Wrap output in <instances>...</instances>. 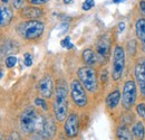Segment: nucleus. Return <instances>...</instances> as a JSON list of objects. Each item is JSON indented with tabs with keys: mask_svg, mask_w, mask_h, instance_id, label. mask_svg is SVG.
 Segmentation results:
<instances>
[{
	"mask_svg": "<svg viewBox=\"0 0 145 140\" xmlns=\"http://www.w3.org/2000/svg\"><path fill=\"white\" fill-rule=\"evenodd\" d=\"M133 135L135 136V138L138 140H143L145 135V129L144 125L142 122L135 123V125L133 127Z\"/></svg>",
	"mask_w": 145,
	"mask_h": 140,
	"instance_id": "6ab92c4d",
	"label": "nucleus"
},
{
	"mask_svg": "<svg viewBox=\"0 0 145 140\" xmlns=\"http://www.w3.org/2000/svg\"><path fill=\"white\" fill-rule=\"evenodd\" d=\"M78 77L83 87L88 92L94 93L97 91V76L96 71L89 66H84L78 70Z\"/></svg>",
	"mask_w": 145,
	"mask_h": 140,
	"instance_id": "39448f33",
	"label": "nucleus"
},
{
	"mask_svg": "<svg viewBox=\"0 0 145 140\" xmlns=\"http://www.w3.org/2000/svg\"><path fill=\"white\" fill-rule=\"evenodd\" d=\"M71 95L72 102L77 106L83 108L87 104V95L85 92V88L80 83V81L72 80L71 83Z\"/></svg>",
	"mask_w": 145,
	"mask_h": 140,
	"instance_id": "0eeeda50",
	"label": "nucleus"
},
{
	"mask_svg": "<svg viewBox=\"0 0 145 140\" xmlns=\"http://www.w3.org/2000/svg\"><path fill=\"white\" fill-rule=\"evenodd\" d=\"M16 63H17V58H16V56H14V55L8 56V57L6 58V61H5V64H6V66H7L8 69H12V67L16 65Z\"/></svg>",
	"mask_w": 145,
	"mask_h": 140,
	"instance_id": "aec40b11",
	"label": "nucleus"
},
{
	"mask_svg": "<svg viewBox=\"0 0 145 140\" xmlns=\"http://www.w3.org/2000/svg\"><path fill=\"white\" fill-rule=\"evenodd\" d=\"M30 5H35V6H40V5H45L47 3L49 0H27Z\"/></svg>",
	"mask_w": 145,
	"mask_h": 140,
	"instance_id": "393cba45",
	"label": "nucleus"
},
{
	"mask_svg": "<svg viewBox=\"0 0 145 140\" xmlns=\"http://www.w3.org/2000/svg\"><path fill=\"white\" fill-rule=\"evenodd\" d=\"M0 24H1V27H6L11 20H12V11L8 8V7H1V10H0Z\"/></svg>",
	"mask_w": 145,
	"mask_h": 140,
	"instance_id": "f3484780",
	"label": "nucleus"
},
{
	"mask_svg": "<svg viewBox=\"0 0 145 140\" xmlns=\"http://www.w3.org/2000/svg\"><path fill=\"white\" fill-rule=\"evenodd\" d=\"M140 8H141V11H142V14L144 15L145 17V0H141L140 1Z\"/></svg>",
	"mask_w": 145,
	"mask_h": 140,
	"instance_id": "c85d7f7f",
	"label": "nucleus"
},
{
	"mask_svg": "<svg viewBox=\"0 0 145 140\" xmlns=\"http://www.w3.org/2000/svg\"><path fill=\"white\" fill-rule=\"evenodd\" d=\"M116 135H117V138L120 140H133V135L131 133L129 129L124 124H122L117 128Z\"/></svg>",
	"mask_w": 145,
	"mask_h": 140,
	"instance_id": "a211bd4d",
	"label": "nucleus"
},
{
	"mask_svg": "<svg viewBox=\"0 0 145 140\" xmlns=\"http://www.w3.org/2000/svg\"><path fill=\"white\" fill-rule=\"evenodd\" d=\"M64 129H65V132L67 135V137L69 138H74L78 135V131H79V119H78V116L76 113H72L67 117L66 119V122L64 125Z\"/></svg>",
	"mask_w": 145,
	"mask_h": 140,
	"instance_id": "6e6552de",
	"label": "nucleus"
},
{
	"mask_svg": "<svg viewBox=\"0 0 145 140\" xmlns=\"http://www.w3.org/2000/svg\"><path fill=\"white\" fill-rule=\"evenodd\" d=\"M136 112L137 114L145 120V104L144 103H140V104L136 105Z\"/></svg>",
	"mask_w": 145,
	"mask_h": 140,
	"instance_id": "4be33fe9",
	"label": "nucleus"
},
{
	"mask_svg": "<svg viewBox=\"0 0 145 140\" xmlns=\"http://www.w3.org/2000/svg\"><path fill=\"white\" fill-rule=\"evenodd\" d=\"M12 6L15 9H22V0H14L12 1Z\"/></svg>",
	"mask_w": 145,
	"mask_h": 140,
	"instance_id": "bb28decb",
	"label": "nucleus"
},
{
	"mask_svg": "<svg viewBox=\"0 0 145 140\" xmlns=\"http://www.w3.org/2000/svg\"><path fill=\"white\" fill-rule=\"evenodd\" d=\"M8 140H22V139H21V137L19 136L17 132H12V133L9 136Z\"/></svg>",
	"mask_w": 145,
	"mask_h": 140,
	"instance_id": "cd10ccee",
	"label": "nucleus"
},
{
	"mask_svg": "<svg viewBox=\"0 0 145 140\" xmlns=\"http://www.w3.org/2000/svg\"><path fill=\"white\" fill-rule=\"evenodd\" d=\"M118 26H120V33H122V32L125 29V24H124V22H120Z\"/></svg>",
	"mask_w": 145,
	"mask_h": 140,
	"instance_id": "c756f323",
	"label": "nucleus"
},
{
	"mask_svg": "<svg viewBox=\"0 0 145 140\" xmlns=\"http://www.w3.org/2000/svg\"><path fill=\"white\" fill-rule=\"evenodd\" d=\"M69 42H71V37H69V36H67V37H65V38L60 42V45H61L63 47H66V48H67V47H68V45L71 44Z\"/></svg>",
	"mask_w": 145,
	"mask_h": 140,
	"instance_id": "a878e982",
	"label": "nucleus"
},
{
	"mask_svg": "<svg viewBox=\"0 0 145 140\" xmlns=\"http://www.w3.org/2000/svg\"><path fill=\"white\" fill-rule=\"evenodd\" d=\"M25 65L26 66H31L33 65V56L29 53L25 54Z\"/></svg>",
	"mask_w": 145,
	"mask_h": 140,
	"instance_id": "5701e85b",
	"label": "nucleus"
},
{
	"mask_svg": "<svg viewBox=\"0 0 145 140\" xmlns=\"http://www.w3.org/2000/svg\"><path fill=\"white\" fill-rule=\"evenodd\" d=\"M1 140H5V137H3V135H1Z\"/></svg>",
	"mask_w": 145,
	"mask_h": 140,
	"instance_id": "72a5a7b5",
	"label": "nucleus"
},
{
	"mask_svg": "<svg viewBox=\"0 0 145 140\" xmlns=\"http://www.w3.org/2000/svg\"><path fill=\"white\" fill-rule=\"evenodd\" d=\"M45 25L36 19H30L27 21L21 22L18 26V33L24 39L27 40H35L44 34Z\"/></svg>",
	"mask_w": 145,
	"mask_h": 140,
	"instance_id": "7ed1b4c3",
	"label": "nucleus"
},
{
	"mask_svg": "<svg viewBox=\"0 0 145 140\" xmlns=\"http://www.w3.org/2000/svg\"><path fill=\"white\" fill-rule=\"evenodd\" d=\"M53 91H54V83L52 76L45 75L44 77L40 79L38 83V92L44 99H49L53 95Z\"/></svg>",
	"mask_w": 145,
	"mask_h": 140,
	"instance_id": "1a4fd4ad",
	"label": "nucleus"
},
{
	"mask_svg": "<svg viewBox=\"0 0 145 140\" xmlns=\"http://www.w3.org/2000/svg\"><path fill=\"white\" fill-rule=\"evenodd\" d=\"M125 69V52L124 48L120 45L115 46L113 52V66H112V76L115 82L120 81L123 76Z\"/></svg>",
	"mask_w": 145,
	"mask_h": 140,
	"instance_id": "20e7f679",
	"label": "nucleus"
},
{
	"mask_svg": "<svg viewBox=\"0 0 145 140\" xmlns=\"http://www.w3.org/2000/svg\"><path fill=\"white\" fill-rule=\"evenodd\" d=\"M42 15V10L38 7H34V6H28L22 8L21 10V17L22 18H28V19H36V18L41 17Z\"/></svg>",
	"mask_w": 145,
	"mask_h": 140,
	"instance_id": "4468645a",
	"label": "nucleus"
},
{
	"mask_svg": "<svg viewBox=\"0 0 145 140\" xmlns=\"http://www.w3.org/2000/svg\"><path fill=\"white\" fill-rule=\"evenodd\" d=\"M135 77L140 84L142 94L145 95V58H142L137 62L135 66Z\"/></svg>",
	"mask_w": 145,
	"mask_h": 140,
	"instance_id": "9d476101",
	"label": "nucleus"
},
{
	"mask_svg": "<svg viewBox=\"0 0 145 140\" xmlns=\"http://www.w3.org/2000/svg\"><path fill=\"white\" fill-rule=\"evenodd\" d=\"M35 103H36L37 105H39V106H42L44 110H47V109H48V108H47V104H46V102H45V99L37 98L36 100H35Z\"/></svg>",
	"mask_w": 145,
	"mask_h": 140,
	"instance_id": "b1692460",
	"label": "nucleus"
},
{
	"mask_svg": "<svg viewBox=\"0 0 145 140\" xmlns=\"http://www.w3.org/2000/svg\"><path fill=\"white\" fill-rule=\"evenodd\" d=\"M94 6H95V0H85L83 6H82V9L85 10V11H88Z\"/></svg>",
	"mask_w": 145,
	"mask_h": 140,
	"instance_id": "412c9836",
	"label": "nucleus"
},
{
	"mask_svg": "<svg viewBox=\"0 0 145 140\" xmlns=\"http://www.w3.org/2000/svg\"><path fill=\"white\" fill-rule=\"evenodd\" d=\"M97 53H95L93 50L91 48H87V50H85L83 54H82V58H83V61H84V63L86 64V65H95L96 63H97Z\"/></svg>",
	"mask_w": 145,
	"mask_h": 140,
	"instance_id": "dca6fc26",
	"label": "nucleus"
},
{
	"mask_svg": "<svg viewBox=\"0 0 145 140\" xmlns=\"http://www.w3.org/2000/svg\"><path fill=\"white\" fill-rule=\"evenodd\" d=\"M68 92L64 84H58L54 100V113L58 121H64L68 113Z\"/></svg>",
	"mask_w": 145,
	"mask_h": 140,
	"instance_id": "f03ea898",
	"label": "nucleus"
},
{
	"mask_svg": "<svg viewBox=\"0 0 145 140\" xmlns=\"http://www.w3.org/2000/svg\"><path fill=\"white\" fill-rule=\"evenodd\" d=\"M19 125L24 133L29 135L36 128L42 130L44 127V119L37 114L36 110L34 108H27L19 118Z\"/></svg>",
	"mask_w": 145,
	"mask_h": 140,
	"instance_id": "f257e3e1",
	"label": "nucleus"
},
{
	"mask_svg": "<svg viewBox=\"0 0 145 140\" xmlns=\"http://www.w3.org/2000/svg\"><path fill=\"white\" fill-rule=\"evenodd\" d=\"M56 133V123L52 118L44 119V127H42V135L44 137L50 139Z\"/></svg>",
	"mask_w": 145,
	"mask_h": 140,
	"instance_id": "f8f14e48",
	"label": "nucleus"
},
{
	"mask_svg": "<svg viewBox=\"0 0 145 140\" xmlns=\"http://www.w3.org/2000/svg\"><path fill=\"white\" fill-rule=\"evenodd\" d=\"M135 32H136V36H137L138 40L142 44V50L145 53V19L144 18L137 19V21L135 24Z\"/></svg>",
	"mask_w": 145,
	"mask_h": 140,
	"instance_id": "ddd939ff",
	"label": "nucleus"
},
{
	"mask_svg": "<svg viewBox=\"0 0 145 140\" xmlns=\"http://www.w3.org/2000/svg\"><path fill=\"white\" fill-rule=\"evenodd\" d=\"M1 1H2L3 3H8V2H9V0H1Z\"/></svg>",
	"mask_w": 145,
	"mask_h": 140,
	"instance_id": "473e14b6",
	"label": "nucleus"
},
{
	"mask_svg": "<svg viewBox=\"0 0 145 140\" xmlns=\"http://www.w3.org/2000/svg\"><path fill=\"white\" fill-rule=\"evenodd\" d=\"M110 50V43L106 37H102L96 43V53L101 58H107Z\"/></svg>",
	"mask_w": 145,
	"mask_h": 140,
	"instance_id": "9b49d317",
	"label": "nucleus"
},
{
	"mask_svg": "<svg viewBox=\"0 0 145 140\" xmlns=\"http://www.w3.org/2000/svg\"><path fill=\"white\" fill-rule=\"evenodd\" d=\"M122 1H125V0H113V2H115V3H118V2H122Z\"/></svg>",
	"mask_w": 145,
	"mask_h": 140,
	"instance_id": "2f4dec72",
	"label": "nucleus"
},
{
	"mask_svg": "<svg viewBox=\"0 0 145 140\" xmlns=\"http://www.w3.org/2000/svg\"><path fill=\"white\" fill-rule=\"evenodd\" d=\"M136 84L133 80H128L125 82L123 88V95H122V104L125 110H129L136 101Z\"/></svg>",
	"mask_w": 145,
	"mask_h": 140,
	"instance_id": "423d86ee",
	"label": "nucleus"
},
{
	"mask_svg": "<svg viewBox=\"0 0 145 140\" xmlns=\"http://www.w3.org/2000/svg\"><path fill=\"white\" fill-rule=\"evenodd\" d=\"M121 100V92L118 90H114L106 98V105L108 109H115Z\"/></svg>",
	"mask_w": 145,
	"mask_h": 140,
	"instance_id": "2eb2a0df",
	"label": "nucleus"
},
{
	"mask_svg": "<svg viewBox=\"0 0 145 140\" xmlns=\"http://www.w3.org/2000/svg\"><path fill=\"white\" fill-rule=\"evenodd\" d=\"M72 0H64V3L65 5H68V3H72Z\"/></svg>",
	"mask_w": 145,
	"mask_h": 140,
	"instance_id": "7c9ffc66",
	"label": "nucleus"
}]
</instances>
